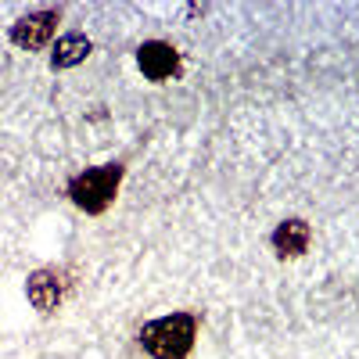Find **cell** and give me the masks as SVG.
Wrapping results in <instances>:
<instances>
[{"label": "cell", "instance_id": "6da1fadb", "mask_svg": "<svg viewBox=\"0 0 359 359\" xmlns=\"http://www.w3.org/2000/svg\"><path fill=\"white\" fill-rule=\"evenodd\" d=\"M198 338V320L191 313H172L140 327V345L151 359H187Z\"/></svg>", "mask_w": 359, "mask_h": 359}, {"label": "cell", "instance_id": "7a4b0ae2", "mask_svg": "<svg viewBox=\"0 0 359 359\" xmlns=\"http://www.w3.org/2000/svg\"><path fill=\"white\" fill-rule=\"evenodd\" d=\"M123 172H126L123 162H108V165H94V169L72 176V184H69L72 205L83 208V212H90V216H101L115 201L118 184H123Z\"/></svg>", "mask_w": 359, "mask_h": 359}, {"label": "cell", "instance_id": "3957f363", "mask_svg": "<svg viewBox=\"0 0 359 359\" xmlns=\"http://www.w3.org/2000/svg\"><path fill=\"white\" fill-rule=\"evenodd\" d=\"M57 11H33V15H25L11 25V43L22 47V50H40L54 40V29H57Z\"/></svg>", "mask_w": 359, "mask_h": 359}, {"label": "cell", "instance_id": "277c9868", "mask_svg": "<svg viewBox=\"0 0 359 359\" xmlns=\"http://www.w3.org/2000/svg\"><path fill=\"white\" fill-rule=\"evenodd\" d=\"M137 62H140V72L155 83H165L180 72V54L176 47L162 43V40H147L140 50H137Z\"/></svg>", "mask_w": 359, "mask_h": 359}, {"label": "cell", "instance_id": "5b68a950", "mask_svg": "<svg viewBox=\"0 0 359 359\" xmlns=\"http://www.w3.org/2000/svg\"><path fill=\"white\" fill-rule=\"evenodd\" d=\"M25 291H29V302H33V309H40L43 316L62 306V277H57L54 269H36V273L29 277Z\"/></svg>", "mask_w": 359, "mask_h": 359}, {"label": "cell", "instance_id": "8992f818", "mask_svg": "<svg viewBox=\"0 0 359 359\" xmlns=\"http://www.w3.org/2000/svg\"><path fill=\"white\" fill-rule=\"evenodd\" d=\"M273 248L280 259H298L309 248V223L306 219H284L273 230Z\"/></svg>", "mask_w": 359, "mask_h": 359}, {"label": "cell", "instance_id": "52a82bcc", "mask_svg": "<svg viewBox=\"0 0 359 359\" xmlns=\"http://www.w3.org/2000/svg\"><path fill=\"white\" fill-rule=\"evenodd\" d=\"M94 50L90 47V40L83 33H69L54 43V54H50V69H72L79 62H86V54Z\"/></svg>", "mask_w": 359, "mask_h": 359}]
</instances>
